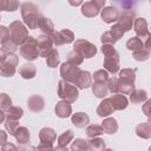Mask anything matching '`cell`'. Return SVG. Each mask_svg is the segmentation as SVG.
Segmentation results:
<instances>
[{
    "label": "cell",
    "instance_id": "cell-1",
    "mask_svg": "<svg viewBox=\"0 0 151 151\" xmlns=\"http://www.w3.org/2000/svg\"><path fill=\"white\" fill-rule=\"evenodd\" d=\"M21 17L24 24L29 29H35L39 25V21L42 19V14L39 11V7L33 2H24L21 5Z\"/></svg>",
    "mask_w": 151,
    "mask_h": 151
},
{
    "label": "cell",
    "instance_id": "cell-2",
    "mask_svg": "<svg viewBox=\"0 0 151 151\" xmlns=\"http://www.w3.org/2000/svg\"><path fill=\"white\" fill-rule=\"evenodd\" d=\"M8 31H9V39L13 44H15L17 46L21 45L25 39L28 37V29L27 27L19 20H15L13 22H11L9 27H8Z\"/></svg>",
    "mask_w": 151,
    "mask_h": 151
},
{
    "label": "cell",
    "instance_id": "cell-3",
    "mask_svg": "<svg viewBox=\"0 0 151 151\" xmlns=\"http://www.w3.org/2000/svg\"><path fill=\"white\" fill-rule=\"evenodd\" d=\"M78 96H79V91L73 84H70L63 79L58 83V97L61 98L63 100L71 104L78 99Z\"/></svg>",
    "mask_w": 151,
    "mask_h": 151
},
{
    "label": "cell",
    "instance_id": "cell-4",
    "mask_svg": "<svg viewBox=\"0 0 151 151\" xmlns=\"http://www.w3.org/2000/svg\"><path fill=\"white\" fill-rule=\"evenodd\" d=\"M19 52H20V55L28 60V61H32V60H35L39 54H38V50H37V41H35V38H33L32 35H28L25 41L20 45L19 47Z\"/></svg>",
    "mask_w": 151,
    "mask_h": 151
},
{
    "label": "cell",
    "instance_id": "cell-5",
    "mask_svg": "<svg viewBox=\"0 0 151 151\" xmlns=\"http://www.w3.org/2000/svg\"><path fill=\"white\" fill-rule=\"evenodd\" d=\"M18 63H19V57L15 53H7L5 59L0 63V76L13 77L15 74Z\"/></svg>",
    "mask_w": 151,
    "mask_h": 151
},
{
    "label": "cell",
    "instance_id": "cell-6",
    "mask_svg": "<svg viewBox=\"0 0 151 151\" xmlns=\"http://www.w3.org/2000/svg\"><path fill=\"white\" fill-rule=\"evenodd\" d=\"M73 51L79 53L83 58L90 59L97 54V47L94 44L90 42L86 39H77L73 41Z\"/></svg>",
    "mask_w": 151,
    "mask_h": 151
},
{
    "label": "cell",
    "instance_id": "cell-7",
    "mask_svg": "<svg viewBox=\"0 0 151 151\" xmlns=\"http://www.w3.org/2000/svg\"><path fill=\"white\" fill-rule=\"evenodd\" d=\"M105 6V0H92L83 2L81 5V14L86 18H93L100 13L103 7Z\"/></svg>",
    "mask_w": 151,
    "mask_h": 151
},
{
    "label": "cell",
    "instance_id": "cell-8",
    "mask_svg": "<svg viewBox=\"0 0 151 151\" xmlns=\"http://www.w3.org/2000/svg\"><path fill=\"white\" fill-rule=\"evenodd\" d=\"M80 71L81 70L78 66H74V65L68 64V63H64L60 66V76H61L63 80H65L70 84H73V85H74Z\"/></svg>",
    "mask_w": 151,
    "mask_h": 151
},
{
    "label": "cell",
    "instance_id": "cell-9",
    "mask_svg": "<svg viewBox=\"0 0 151 151\" xmlns=\"http://www.w3.org/2000/svg\"><path fill=\"white\" fill-rule=\"evenodd\" d=\"M50 37L52 38L53 45L55 46H61V45L71 44L74 41V33L67 28H64L61 31H53V33Z\"/></svg>",
    "mask_w": 151,
    "mask_h": 151
},
{
    "label": "cell",
    "instance_id": "cell-10",
    "mask_svg": "<svg viewBox=\"0 0 151 151\" xmlns=\"http://www.w3.org/2000/svg\"><path fill=\"white\" fill-rule=\"evenodd\" d=\"M37 41V50H38V54L39 57H47L51 51L53 50V41L52 38L50 35L46 34H41L38 38H35Z\"/></svg>",
    "mask_w": 151,
    "mask_h": 151
},
{
    "label": "cell",
    "instance_id": "cell-11",
    "mask_svg": "<svg viewBox=\"0 0 151 151\" xmlns=\"http://www.w3.org/2000/svg\"><path fill=\"white\" fill-rule=\"evenodd\" d=\"M136 19V12L132 9H123L119 13V18H118V25L124 29V32H127L130 29H132L133 22Z\"/></svg>",
    "mask_w": 151,
    "mask_h": 151
},
{
    "label": "cell",
    "instance_id": "cell-12",
    "mask_svg": "<svg viewBox=\"0 0 151 151\" xmlns=\"http://www.w3.org/2000/svg\"><path fill=\"white\" fill-rule=\"evenodd\" d=\"M103 66L107 73L116 74L117 72H119V54H118V52L114 54H111V55H106L104 59Z\"/></svg>",
    "mask_w": 151,
    "mask_h": 151
},
{
    "label": "cell",
    "instance_id": "cell-13",
    "mask_svg": "<svg viewBox=\"0 0 151 151\" xmlns=\"http://www.w3.org/2000/svg\"><path fill=\"white\" fill-rule=\"evenodd\" d=\"M100 17L103 19L104 22L106 24H112L114 21L118 20L119 18V11L113 7V6H107V7H104L101 11H100Z\"/></svg>",
    "mask_w": 151,
    "mask_h": 151
},
{
    "label": "cell",
    "instance_id": "cell-14",
    "mask_svg": "<svg viewBox=\"0 0 151 151\" xmlns=\"http://www.w3.org/2000/svg\"><path fill=\"white\" fill-rule=\"evenodd\" d=\"M133 29H134L137 37L142 38V40L145 39L147 35H150V32H149V28H147V22L144 18H136L134 19Z\"/></svg>",
    "mask_w": 151,
    "mask_h": 151
},
{
    "label": "cell",
    "instance_id": "cell-15",
    "mask_svg": "<svg viewBox=\"0 0 151 151\" xmlns=\"http://www.w3.org/2000/svg\"><path fill=\"white\" fill-rule=\"evenodd\" d=\"M91 85H92V76H91V73L87 72V71L81 70L79 76H78V78H77V80H76V83H74V86L77 88H79V90H85V88L90 87Z\"/></svg>",
    "mask_w": 151,
    "mask_h": 151
},
{
    "label": "cell",
    "instance_id": "cell-16",
    "mask_svg": "<svg viewBox=\"0 0 151 151\" xmlns=\"http://www.w3.org/2000/svg\"><path fill=\"white\" fill-rule=\"evenodd\" d=\"M27 107L32 112H41L45 107V100L41 96L33 94L27 100Z\"/></svg>",
    "mask_w": 151,
    "mask_h": 151
},
{
    "label": "cell",
    "instance_id": "cell-17",
    "mask_svg": "<svg viewBox=\"0 0 151 151\" xmlns=\"http://www.w3.org/2000/svg\"><path fill=\"white\" fill-rule=\"evenodd\" d=\"M113 111H114V109H113V106L111 104L110 98H104L100 101V104L98 105V107H97V114L99 117H101V118L110 116L111 113H113Z\"/></svg>",
    "mask_w": 151,
    "mask_h": 151
},
{
    "label": "cell",
    "instance_id": "cell-18",
    "mask_svg": "<svg viewBox=\"0 0 151 151\" xmlns=\"http://www.w3.org/2000/svg\"><path fill=\"white\" fill-rule=\"evenodd\" d=\"M54 111H55V114L59 118H67L72 113V106H71L70 103H67L65 100H61V101L57 103Z\"/></svg>",
    "mask_w": 151,
    "mask_h": 151
},
{
    "label": "cell",
    "instance_id": "cell-19",
    "mask_svg": "<svg viewBox=\"0 0 151 151\" xmlns=\"http://www.w3.org/2000/svg\"><path fill=\"white\" fill-rule=\"evenodd\" d=\"M110 100H111V104H112L114 111L116 110L122 111V110L126 109L129 105V99L123 94H112L110 97Z\"/></svg>",
    "mask_w": 151,
    "mask_h": 151
},
{
    "label": "cell",
    "instance_id": "cell-20",
    "mask_svg": "<svg viewBox=\"0 0 151 151\" xmlns=\"http://www.w3.org/2000/svg\"><path fill=\"white\" fill-rule=\"evenodd\" d=\"M39 139L41 143H51L53 144L57 139V133L51 127H42L39 131Z\"/></svg>",
    "mask_w": 151,
    "mask_h": 151
},
{
    "label": "cell",
    "instance_id": "cell-21",
    "mask_svg": "<svg viewBox=\"0 0 151 151\" xmlns=\"http://www.w3.org/2000/svg\"><path fill=\"white\" fill-rule=\"evenodd\" d=\"M101 129H103V133H107V134H113L118 131V123L114 118L112 117H109V118H105L101 123Z\"/></svg>",
    "mask_w": 151,
    "mask_h": 151
},
{
    "label": "cell",
    "instance_id": "cell-22",
    "mask_svg": "<svg viewBox=\"0 0 151 151\" xmlns=\"http://www.w3.org/2000/svg\"><path fill=\"white\" fill-rule=\"evenodd\" d=\"M71 122L73 123L74 126L81 129V127H85L90 123V117L86 113H84V112H77V113L72 114Z\"/></svg>",
    "mask_w": 151,
    "mask_h": 151
},
{
    "label": "cell",
    "instance_id": "cell-23",
    "mask_svg": "<svg viewBox=\"0 0 151 151\" xmlns=\"http://www.w3.org/2000/svg\"><path fill=\"white\" fill-rule=\"evenodd\" d=\"M19 74H20L24 79H32V78H34L35 74H37L35 65H33V64H31V63L24 64V65L19 68Z\"/></svg>",
    "mask_w": 151,
    "mask_h": 151
},
{
    "label": "cell",
    "instance_id": "cell-24",
    "mask_svg": "<svg viewBox=\"0 0 151 151\" xmlns=\"http://www.w3.org/2000/svg\"><path fill=\"white\" fill-rule=\"evenodd\" d=\"M14 137L17 139V142L20 144V145H25V144H28L29 142V131L27 127L25 126H19L14 133Z\"/></svg>",
    "mask_w": 151,
    "mask_h": 151
},
{
    "label": "cell",
    "instance_id": "cell-25",
    "mask_svg": "<svg viewBox=\"0 0 151 151\" xmlns=\"http://www.w3.org/2000/svg\"><path fill=\"white\" fill-rule=\"evenodd\" d=\"M39 29L46 34V35H51L54 31V25H53V21L50 19V18H45L42 17V19L39 21V25H38Z\"/></svg>",
    "mask_w": 151,
    "mask_h": 151
},
{
    "label": "cell",
    "instance_id": "cell-26",
    "mask_svg": "<svg viewBox=\"0 0 151 151\" xmlns=\"http://www.w3.org/2000/svg\"><path fill=\"white\" fill-rule=\"evenodd\" d=\"M136 134L138 137H140V138L149 139L151 137V125H150V122H145V123H142V124L137 125Z\"/></svg>",
    "mask_w": 151,
    "mask_h": 151
},
{
    "label": "cell",
    "instance_id": "cell-27",
    "mask_svg": "<svg viewBox=\"0 0 151 151\" xmlns=\"http://www.w3.org/2000/svg\"><path fill=\"white\" fill-rule=\"evenodd\" d=\"M87 147H88V151H104L106 149V145L104 139L96 137L87 140Z\"/></svg>",
    "mask_w": 151,
    "mask_h": 151
},
{
    "label": "cell",
    "instance_id": "cell-28",
    "mask_svg": "<svg viewBox=\"0 0 151 151\" xmlns=\"http://www.w3.org/2000/svg\"><path fill=\"white\" fill-rule=\"evenodd\" d=\"M7 120H19L24 116V110L20 106H11L5 112Z\"/></svg>",
    "mask_w": 151,
    "mask_h": 151
},
{
    "label": "cell",
    "instance_id": "cell-29",
    "mask_svg": "<svg viewBox=\"0 0 151 151\" xmlns=\"http://www.w3.org/2000/svg\"><path fill=\"white\" fill-rule=\"evenodd\" d=\"M130 100L133 104H140V103L147 100V93L145 90H142V88L140 90H133L130 93Z\"/></svg>",
    "mask_w": 151,
    "mask_h": 151
},
{
    "label": "cell",
    "instance_id": "cell-30",
    "mask_svg": "<svg viewBox=\"0 0 151 151\" xmlns=\"http://www.w3.org/2000/svg\"><path fill=\"white\" fill-rule=\"evenodd\" d=\"M92 87V93L97 97V98H105L109 93V90H107V86L106 84H100V83H93L91 85Z\"/></svg>",
    "mask_w": 151,
    "mask_h": 151
},
{
    "label": "cell",
    "instance_id": "cell-31",
    "mask_svg": "<svg viewBox=\"0 0 151 151\" xmlns=\"http://www.w3.org/2000/svg\"><path fill=\"white\" fill-rule=\"evenodd\" d=\"M126 47H127V50H130L132 52H136V51H139V50L144 48V44H143V40L140 38L132 37L126 41Z\"/></svg>",
    "mask_w": 151,
    "mask_h": 151
},
{
    "label": "cell",
    "instance_id": "cell-32",
    "mask_svg": "<svg viewBox=\"0 0 151 151\" xmlns=\"http://www.w3.org/2000/svg\"><path fill=\"white\" fill-rule=\"evenodd\" d=\"M134 90V81H129V80H120L119 79V90L118 93L120 94H130Z\"/></svg>",
    "mask_w": 151,
    "mask_h": 151
},
{
    "label": "cell",
    "instance_id": "cell-33",
    "mask_svg": "<svg viewBox=\"0 0 151 151\" xmlns=\"http://www.w3.org/2000/svg\"><path fill=\"white\" fill-rule=\"evenodd\" d=\"M19 7V2L15 0H0V11L14 12Z\"/></svg>",
    "mask_w": 151,
    "mask_h": 151
},
{
    "label": "cell",
    "instance_id": "cell-34",
    "mask_svg": "<svg viewBox=\"0 0 151 151\" xmlns=\"http://www.w3.org/2000/svg\"><path fill=\"white\" fill-rule=\"evenodd\" d=\"M59 61H60V59H59V53H58L57 50L53 48V50L51 51V53L46 57V65H47L48 67L53 68V67H57V66L59 65Z\"/></svg>",
    "mask_w": 151,
    "mask_h": 151
},
{
    "label": "cell",
    "instance_id": "cell-35",
    "mask_svg": "<svg viewBox=\"0 0 151 151\" xmlns=\"http://www.w3.org/2000/svg\"><path fill=\"white\" fill-rule=\"evenodd\" d=\"M74 133L72 130H66L58 137V146H66L70 142H72Z\"/></svg>",
    "mask_w": 151,
    "mask_h": 151
},
{
    "label": "cell",
    "instance_id": "cell-36",
    "mask_svg": "<svg viewBox=\"0 0 151 151\" xmlns=\"http://www.w3.org/2000/svg\"><path fill=\"white\" fill-rule=\"evenodd\" d=\"M118 79L134 81V79H136V68H123L119 72V78Z\"/></svg>",
    "mask_w": 151,
    "mask_h": 151
},
{
    "label": "cell",
    "instance_id": "cell-37",
    "mask_svg": "<svg viewBox=\"0 0 151 151\" xmlns=\"http://www.w3.org/2000/svg\"><path fill=\"white\" fill-rule=\"evenodd\" d=\"M66 59H67L66 63L72 64V65H74V66H79V65L84 61V58H83L79 53H77V52H74V51L68 52L67 55H66Z\"/></svg>",
    "mask_w": 151,
    "mask_h": 151
},
{
    "label": "cell",
    "instance_id": "cell-38",
    "mask_svg": "<svg viewBox=\"0 0 151 151\" xmlns=\"http://www.w3.org/2000/svg\"><path fill=\"white\" fill-rule=\"evenodd\" d=\"M103 133V129L100 125L98 124H91L86 127V134L87 137L90 138H96V137H99L100 134Z\"/></svg>",
    "mask_w": 151,
    "mask_h": 151
},
{
    "label": "cell",
    "instance_id": "cell-39",
    "mask_svg": "<svg viewBox=\"0 0 151 151\" xmlns=\"http://www.w3.org/2000/svg\"><path fill=\"white\" fill-rule=\"evenodd\" d=\"M70 151H88L87 140L81 139V138H77V139L72 143Z\"/></svg>",
    "mask_w": 151,
    "mask_h": 151
},
{
    "label": "cell",
    "instance_id": "cell-40",
    "mask_svg": "<svg viewBox=\"0 0 151 151\" xmlns=\"http://www.w3.org/2000/svg\"><path fill=\"white\" fill-rule=\"evenodd\" d=\"M106 86L109 92H111L112 94H117L118 90H119V79L117 77H111L107 79L106 81Z\"/></svg>",
    "mask_w": 151,
    "mask_h": 151
},
{
    "label": "cell",
    "instance_id": "cell-41",
    "mask_svg": "<svg viewBox=\"0 0 151 151\" xmlns=\"http://www.w3.org/2000/svg\"><path fill=\"white\" fill-rule=\"evenodd\" d=\"M109 73L105 70H98L93 73V79L94 83H100V84H106L107 79H109Z\"/></svg>",
    "mask_w": 151,
    "mask_h": 151
},
{
    "label": "cell",
    "instance_id": "cell-42",
    "mask_svg": "<svg viewBox=\"0 0 151 151\" xmlns=\"http://www.w3.org/2000/svg\"><path fill=\"white\" fill-rule=\"evenodd\" d=\"M12 106V99L7 93H0V110L6 111Z\"/></svg>",
    "mask_w": 151,
    "mask_h": 151
},
{
    "label": "cell",
    "instance_id": "cell-43",
    "mask_svg": "<svg viewBox=\"0 0 151 151\" xmlns=\"http://www.w3.org/2000/svg\"><path fill=\"white\" fill-rule=\"evenodd\" d=\"M132 57H133V59L137 60V61H145V60H147L149 57H150V51H147V50H145V48H142V50H139V51L133 52Z\"/></svg>",
    "mask_w": 151,
    "mask_h": 151
},
{
    "label": "cell",
    "instance_id": "cell-44",
    "mask_svg": "<svg viewBox=\"0 0 151 151\" xmlns=\"http://www.w3.org/2000/svg\"><path fill=\"white\" fill-rule=\"evenodd\" d=\"M100 41L103 45H114L117 42V40L114 39V37L112 35V33L110 31H106L101 34L100 37Z\"/></svg>",
    "mask_w": 151,
    "mask_h": 151
},
{
    "label": "cell",
    "instance_id": "cell-45",
    "mask_svg": "<svg viewBox=\"0 0 151 151\" xmlns=\"http://www.w3.org/2000/svg\"><path fill=\"white\" fill-rule=\"evenodd\" d=\"M5 127H6L7 132H8L11 136H14L17 129L19 127V123H18V120H7V119H6Z\"/></svg>",
    "mask_w": 151,
    "mask_h": 151
},
{
    "label": "cell",
    "instance_id": "cell-46",
    "mask_svg": "<svg viewBox=\"0 0 151 151\" xmlns=\"http://www.w3.org/2000/svg\"><path fill=\"white\" fill-rule=\"evenodd\" d=\"M110 32L112 33V35L114 37V39L118 41L124 34H125V32H124V29L118 25V24H114L112 27H111V29H110Z\"/></svg>",
    "mask_w": 151,
    "mask_h": 151
},
{
    "label": "cell",
    "instance_id": "cell-47",
    "mask_svg": "<svg viewBox=\"0 0 151 151\" xmlns=\"http://www.w3.org/2000/svg\"><path fill=\"white\" fill-rule=\"evenodd\" d=\"M9 40V31L8 27L0 25V47L1 45H4L5 42H7Z\"/></svg>",
    "mask_w": 151,
    "mask_h": 151
},
{
    "label": "cell",
    "instance_id": "cell-48",
    "mask_svg": "<svg viewBox=\"0 0 151 151\" xmlns=\"http://www.w3.org/2000/svg\"><path fill=\"white\" fill-rule=\"evenodd\" d=\"M53 144H51V143H41L40 142V144L38 145V147H37V151H53Z\"/></svg>",
    "mask_w": 151,
    "mask_h": 151
},
{
    "label": "cell",
    "instance_id": "cell-49",
    "mask_svg": "<svg viewBox=\"0 0 151 151\" xmlns=\"http://www.w3.org/2000/svg\"><path fill=\"white\" fill-rule=\"evenodd\" d=\"M17 150H18V147H17L14 144L9 143V142H6V143L1 146V151H17Z\"/></svg>",
    "mask_w": 151,
    "mask_h": 151
},
{
    "label": "cell",
    "instance_id": "cell-50",
    "mask_svg": "<svg viewBox=\"0 0 151 151\" xmlns=\"http://www.w3.org/2000/svg\"><path fill=\"white\" fill-rule=\"evenodd\" d=\"M17 151H37V147H34V146H32V145L25 144V145H20Z\"/></svg>",
    "mask_w": 151,
    "mask_h": 151
},
{
    "label": "cell",
    "instance_id": "cell-51",
    "mask_svg": "<svg viewBox=\"0 0 151 151\" xmlns=\"http://www.w3.org/2000/svg\"><path fill=\"white\" fill-rule=\"evenodd\" d=\"M7 142V133L2 130H0V146H2Z\"/></svg>",
    "mask_w": 151,
    "mask_h": 151
},
{
    "label": "cell",
    "instance_id": "cell-52",
    "mask_svg": "<svg viewBox=\"0 0 151 151\" xmlns=\"http://www.w3.org/2000/svg\"><path fill=\"white\" fill-rule=\"evenodd\" d=\"M150 104H151V101L150 100H146V103H145V105H144V113H145V116L146 117H149L150 116V112H149V107H150Z\"/></svg>",
    "mask_w": 151,
    "mask_h": 151
},
{
    "label": "cell",
    "instance_id": "cell-53",
    "mask_svg": "<svg viewBox=\"0 0 151 151\" xmlns=\"http://www.w3.org/2000/svg\"><path fill=\"white\" fill-rule=\"evenodd\" d=\"M53 151H70L66 146H57L53 149Z\"/></svg>",
    "mask_w": 151,
    "mask_h": 151
},
{
    "label": "cell",
    "instance_id": "cell-54",
    "mask_svg": "<svg viewBox=\"0 0 151 151\" xmlns=\"http://www.w3.org/2000/svg\"><path fill=\"white\" fill-rule=\"evenodd\" d=\"M5 118H6V114H5V112L0 110V124H1V123H4Z\"/></svg>",
    "mask_w": 151,
    "mask_h": 151
},
{
    "label": "cell",
    "instance_id": "cell-55",
    "mask_svg": "<svg viewBox=\"0 0 151 151\" xmlns=\"http://www.w3.org/2000/svg\"><path fill=\"white\" fill-rule=\"evenodd\" d=\"M6 54H7V53H5V52H4L2 50H1V47H0V63H1V61H2L4 59H5Z\"/></svg>",
    "mask_w": 151,
    "mask_h": 151
},
{
    "label": "cell",
    "instance_id": "cell-56",
    "mask_svg": "<svg viewBox=\"0 0 151 151\" xmlns=\"http://www.w3.org/2000/svg\"><path fill=\"white\" fill-rule=\"evenodd\" d=\"M70 4H71V5H73V6H78V5H83V2H81V1H76V2H73V1H70Z\"/></svg>",
    "mask_w": 151,
    "mask_h": 151
},
{
    "label": "cell",
    "instance_id": "cell-57",
    "mask_svg": "<svg viewBox=\"0 0 151 151\" xmlns=\"http://www.w3.org/2000/svg\"><path fill=\"white\" fill-rule=\"evenodd\" d=\"M104 151H113V150H112V149H105Z\"/></svg>",
    "mask_w": 151,
    "mask_h": 151
},
{
    "label": "cell",
    "instance_id": "cell-58",
    "mask_svg": "<svg viewBox=\"0 0 151 151\" xmlns=\"http://www.w3.org/2000/svg\"><path fill=\"white\" fill-rule=\"evenodd\" d=\"M0 20H1V17H0Z\"/></svg>",
    "mask_w": 151,
    "mask_h": 151
}]
</instances>
